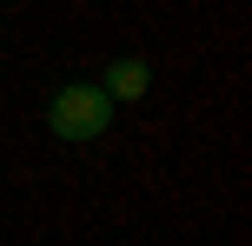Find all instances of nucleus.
Instances as JSON below:
<instances>
[{
  "mask_svg": "<svg viewBox=\"0 0 252 246\" xmlns=\"http://www.w3.org/2000/svg\"><path fill=\"white\" fill-rule=\"evenodd\" d=\"M47 120H53V133L60 140H100L106 133V120H113V93L106 87H60L53 93V106H47Z\"/></svg>",
  "mask_w": 252,
  "mask_h": 246,
  "instance_id": "1",
  "label": "nucleus"
},
{
  "mask_svg": "<svg viewBox=\"0 0 252 246\" xmlns=\"http://www.w3.org/2000/svg\"><path fill=\"white\" fill-rule=\"evenodd\" d=\"M106 93H113V100H139V93H146V60H120L113 80H106Z\"/></svg>",
  "mask_w": 252,
  "mask_h": 246,
  "instance_id": "2",
  "label": "nucleus"
}]
</instances>
